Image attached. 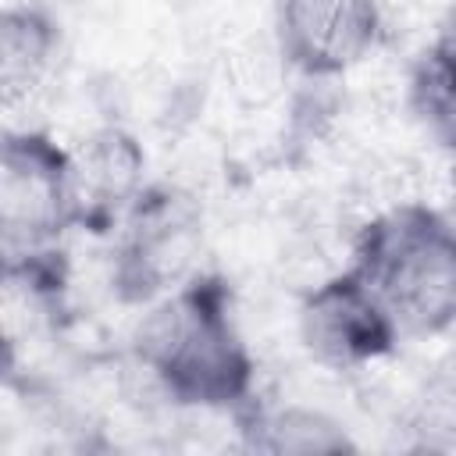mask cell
<instances>
[{"label": "cell", "instance_id": "cell-1", "mask_svg": "<svg viewBox=\"0 0 456 456\" xmlns=\"http://www.w3.org/2000/svg\"><path fill=\"white\" fill-rule=\"evenodd\" d=\"M139 356L178 403L228 406L249 392V356L214 281L157 306L139 328Z\"/></svg>", "mask_w": 456, "mask_h": 456}, {"label": "cell", "instance_id": "cell-2", "mask_svg": "<svg viewBox=\"0 0 456 456\" xmlns=\"http://www.w3.org/2000/svg\"><path fill=\"white\" fill-rule=\"evenodd\" d=\"M360 278L399 331L435 335L456 324V232L431 210L406 207L367 228Z\"/></svg>", "mask_w": 456, "mask_h": 456}, {"label": "cell", "instance_id": "cell-3", "mask_svg": "<svg viewBox=\"0 0 456 456\" xmlns=\"http://www.w3.org/2000/svg\"><path fill=\"white\" fill-rule=\"evenodd\" d=\"M75 214L71 160L46 135H11L0 164V224L4 246L32 249L53 239Z\"/></svg>", "mask_w": 456, "mask_h": 456}, {"label": "cell", "instance_id": "cell-4", "mask_svg": "<svg viewBox=\"0 0 456 456\" xmlns=\"http://www.w3.org/2000/svg\"><path fill=\"white\" fill-rule=\"evenodd\" d=\"M306 349L331 367H356L392 349L399 328L374 289L349 271L321 285L299 314Z\"/></svg>", "mask_w": 456, "mask_h": 456}, {"label": "cell", "instance_id": "cell-5", "mask_svg": "<svg viewBox=\"0 0 456 456\" xmlns=\"http://www.w3.org/2000/svg\"><path fill=\"white\" fill-rule=\"evenodd\" d=\"M374 0H285L278 18L281 53L306 75H338L363 61L378 39Z\"/></svg>", "mask_w": 456, "mask_h": 456}, {"label": "cell", "instance_id": "cell-6", "mask_svg": "<svg viewBox=\"0 0 456 456\" xmlns=\"http://www.w3.org/2000/svg\"><path fill=\"white\" fill-rule=\"evenodd\" d=\"M53 50V28L39 11H7L0 21V78L4 96L18 100L36 86Z\"/></svg>", "mask_w": 456, "mask_h": 456}, {"label": "cell", "instance_id": "cell-7", "mask_svg": "<svg viewBox=\"0 0 456 456\" xmlns=\"http://www.w3.org/2000/svg\"><path fill=\"white\" fill-rule=\"evenodd\" d=\"M264 449L271 452H338V449H353L349 435L342 431L338 420H331L321 410H306V406H289L281 413H274L264 424Z\"/></svg>", "mask_w": 456, "mask_h": 456}, {"label": "cell", "instance_id": "cell-8", "mask_svg": "<svg viewBox=\"0 0 456 456\" xmlns=\"http://www.w3.org/2000/svg\"><path fill=\"white\" fill-rule=\"evenodd\" d=\"M413 103L428 132L449 153H456V64H445L442 57L428 53L413 78Z\"/></svg>", "mask_w": 456, "mask_h": 456}, {"label": "cell", "instance_id": "cell-9", "mask_svg": "<svg viewBox=\"0 0 456 456\" xmlns=\"http://www.w3.org/2000/svg\"><path fill=\"white\" fill-rule=\"evenodd\" d=\"M431 53H435V57H442L445 64H456V4L445 11V18H442V25H438V39H435Z\"/></svg>", "mask_w": 456, "mask_h": 456}]
</instances>
